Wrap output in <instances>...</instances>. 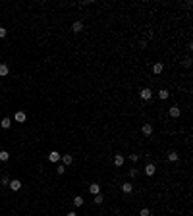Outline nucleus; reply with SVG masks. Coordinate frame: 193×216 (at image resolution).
I'll return each mask as SVG.
<instances>
[{"mask_svg": "<svg viewBox=\"0 0 193 216\" xmlns=\"http://www.w3.org/2000/svg\"><path fill=\"white\" fill-rule=\"evenodd\" d=\"M139 96H141L143 101H149V98L153 96V91H151V89H141V91H139Z\"/></svg>", "mask_w": 193, "mask_h": 216, "instance_id": "nucleus-1", "label": "nucleus"}, {"mask_svg": "<svg viewBox=\"0 0 193 216\" xmlns=\"http://www.w3.org/2000/svg\"><path fill=\"white\" fill-rule=\"evenodd\" d=\"M8 187H10L12 191H19L21 189V181H19V179H12V181L8 183Z\"/></svg>", "mask_w": 193, "mask_h": 216, "instance_id": "nucleus-2", "label": "nucleus"}, {"mask_svg": "<svg viewBox=\"0 0 193 216\" xmlns=\"http://www.w3.org/2000/svg\"><path fill=\"white\" fill-rule=\"evenodd\" d=\"M60 158H62V154H58V151H52V153H48V160H50V162H58Z\"/></svg>", "mask_w": 193, "mask_h": 216, "instance_id": "nucleus-3", "label": "nucleus"}, {"mask_svg": "<svg viewBox=\"0 0 193 216\" xmlns=\"http://www.w3.org/2000/svg\"><path fill=\"white\" fill-rule=\"evenodd\" d=\"M81 29H83V23H81V21H73V23H71V31L73 33H79Z\"/></svg>", "mask_w": 193, "mask_h": 216, "instance_id": "nucleus-4", "label": "nucleus"}, {"mask_svg": "<svg viewBox=\"0 0 193 216\" xmlns=\"http://www.w3.org/2000/svg\"><path fill=\"white\" fill-rule=\"evenodd\" d=\"M89 191L93 193V195H99V193H101V185H99V183H91L89 185Z\"/></svg>", "mask_w": 193, "mask_h": 216, "instance_id": "nucleus-5", "label": "nucleus"}, {"mask_svg": "<svg viewBox=\"0 0 193 216\" xmlns=\"http://www.w3.org/2000/svg\"><path fill=\"white\" fill-rule=\"evenodd\" d=\"M154 172H156L154 164H147L145 166V174H147V176H154Z\"/></svg>", "mask_w": 193, "mask_h": 216, "instance_id": "nucleus-6", "label": "nucleus"}, {"mask_svg": "<svg viewBox=\"0 0 193 216\" xmlns=\"http://www.w3.org/2000/svg\"><path fill=\"white\" fill-rule=\"evenodd\" d=\"M0 126L4 127V129H10V127H12V120H10V118H2Z\"/></svg>", "mask_w": 193, "mask_h": 216, "instance_id": "nucleus-7", "label": "nucleus"}, {"mask_svg": "<svg viewBox=\"0 0 193 216\" xmlns=\"http://www.w3.org/2000/svg\"><path fill=\"white\" fill-rule=\"evenodd\" d=\"M14 118H16V122H19V124H21V122H25V120H27L25 112H16V116H14Z\"/></svg>", "mask_w": 193, "mask_h": 216, "instance_id": "nucleus-8", "label": "nucleus"}, {"mask_svg": "<svg viewBox=\"0 0 193 216\" xmlns=\"http://www.w3.org/2000/svg\"><path fill=\"white\" fill-rule=\"evenodd\" d=\"M60 160L64 162V166H68V164H71V162H73V156H71V154H64Z\"/></svg>", "mask_w": 193, "mask_h": 216, "instance_id": "nucleus-9", "label": "nucleus"}, {"mask_svg": "<svg viewBox=\"0 0 193 216\" xmlns=\"http://www.w3.org/2000/svg\"><path fill=\"white\" fill-rule=\"evenodd\" d=\"M180 114H181V110H180L178 106H172V108H170V116H172V118H178Z\"/></svg>", "mask_w": 193, "mask_h": 216, "instance_id": "nucleus-10", "label": "nucleus"}, {"mask_svg": "<svg viewBox=\"0 0 193 216\" xmlns=\"http://www.w3.org/2000/svg\"><path fill=\"white\" fill-rule=\"evenodd\" d=\"M141 131H143V135H151L153 133V126H151V124H145Z\"/></svg>", "mask_w": 193, "mask_h": 216, "instance_id": "nucleus-11", "label": "nucleus"}, {"mask_svg": "<svg viewBox=\"0 0 193 216\" xmlns=\"http://www.w3.org/2000/svg\"><path fill=\"white\" fill-rule=\"evenodd\" d=\"M124 162H126V158H124L122 154H116V156H114V164L116 166H122Z\"/></svg>", "mask_w": 193, "mask_h": 216, "instance_id": "nucleus-12", "label": "nucleus"}, {"mask_svg": "<svg viewBox=\"0 0 193 216\" xmlns=\"http://www.w3.org/2000/svg\"><path fill=\"white\" fill-rule=\"evenodd\" d=\"M162 70H164V66H162V64H154V66H153V73H156V75L162 73Z\"/></svg>", "mask_w": 193, "mask_h": 216, "instance_id": "nucleus-13", "label": "nucleus"}, {"mask_svg": "<svg viewBox=\"0 0 193 216\" xmlns=\"http://www.w3.org/2000/svg\"><path fill=\"white\" fill-rule=\"evenodd\" d=\"M168 96H170V93H168L166 89H160V91H158V98H162V101H166Z\"/></svg>", "mask_w": 193, "mask_h": 216, "instance_id": "nucleus-14", "label": "nucleus"}, {"mask_svg": "<svg viewBox=\"0 0 193 216\" xmlns=\"http://www.w3.org/2000/svg\"><path fill=\"white\" fill-rule=\"evenodd\" d=\"M122 191H124V193H131V191H133V185H131V183H124L122 185Z\"/></svg>", "mask_w": 193, "mask_h": 216, "instance_id": "nucleus-15", "label": "nucleus"}, {"mask_svg": "<svg viewBox=\"0 0 193 216\" xmlns=\"http://www.w3.org/2000/svg\"><path fill=\"white\" fill-rule=\"evenodd\" d=\"M8 71H10V70H8V66H6V64H0V75H2V77L8 75Z\"/></svg>", "mask_w": 193, "mask_h": 216, "instance_id": "nucleus-16", "label": "nucleus"}, {"mask_svg": "<svg viewBox=\"0 0 193 216\" xmlns=\"http://www.w3.org/2000/svg\"><path fill=\"white\" fill-rule=\"evenodd\" d=\"M8 158H10V153H8V151H0V160H2V162H6Z\"/></svg>", "mask_w": 193, "mask_h": 216, "instance_id": "nucleus-17", "label": "nucleus"}, {"mask_svg": "<svg viewBox=\"0 0 193 216\" xmlns=\"http://www.w3.org/2000/svg\"><path fill=\"white\" fill-rule=\"evenodd\" d=\"M178 158H180V154H178V153H174V151H172V153H168V160H172V162H176Z\"/></svg>", "mask_w": 193, "mask_h": 216, "instance_id": "nucleus-18", "label": "nucleus"}, {"mask_svg": "<svg viewBox=\"0 0 193 216\" xmlns=\"http://www.w3.org/2000/svg\"><path fill=\"white\" fill-rule=\"evenodd\" d=\"M73 204H75V206H81V204H83V197H79V195L73 197Z\"/></svg>", "mask_w": 193, "mask_h": 216, "instance_id": "nucleus-19", "label": "nucleus"}, {"mask_svg": "<svg viewBox=\"0 0 193 216\" xmlns=\"http://www.w3.org/2000/svg\"><path fill=\"white\" fill-rule=\"evenodd\" d=\"M103 201H104V199H103V195H101V193H99V195H95V204H101Z\"/></svg>", "mask_w": 193, "mask_h": 216, "instance_id": "nucleus-20", "label": "nucleus"}, {"mask_svg": "<svg viewBox=\"0 0 193 216\" xmlns=\"http://www.w3.org/2000/svg\"><path fill=\"white\" fill-rule=\"evenodd\" d=\"M56 172H58V176H62V174L66 172V166H64V164H60V166H58V170H56Z\"/></svg>", "mask_w": 193, "mask_h": 216, "instance_id": "nucleus-21", "label": "nucleus"}, {"mask_svg": "<svg viewBox=\"0 0 193 216\" xmlns=\"http://www.w3.org/2000/svg\"><path fill=\"white\" fill-rule=\"evenodd\" d=\"M139 216H151V210H149V209H143L141 212H139Z\"/></svg>", "mask_w": 193, "mask_h": 216, "instance_id": "nucleus-22", "label": "nucleus"}, {"mask_svg": "<svg viewBox=\"0 0 193 216\" xmlns=\"http://www.w3.org/2000/svg\"><path fill=\"white\" fill-rule=\"evenodd\" d=\"M0 183H2V185H8V183H10V179H8L6 176H2V178H0Z\"/></svg>", "mask_w": 193, "mask_h": 216, "instance_id": "nucleus-23", "label": "nucleus"}, {"mask_svg": "<svg viewBox=\"0 0 193 216\" xmlns=\"http://www.w3.org/2000/svg\"><path fill=\"white\" fill-rule=\"evenodd\" d=\"M129 160H131V162H137V160H139V154H129Z\"/></svg>", "mask_w": 193, "mask_h": 216, "instance_id": "nucleus-24", "label": "nucleus"}, {"mask_svg": "<svg viewBox=\"0 0 193 216\" xmlns=\"http://www.w3.org/2000/svg\"><path fill=\"white\" fill-rule=\"evenodd\" d=\"M6 29H4V27H0V39H4V37H6Z\"/></svg>", "mask_w": 193, "mask_h": 216, "instance_id": "nucleus-25", "label": "nucleus"}, {"mask_svg": "<svg viewBox=\"0 0 193 216\" xmlns=\"http://www.w3.org/2000/svg\"><path fill=\"white\" fill-rule=\"evenodd\" d=\"M183 66L189 68V66H191V58H186V60H183Z\"/></svg>", "mask_w": 193, "mask_h": 216, "instance_id": "nucleus-26", "label": "nucleus"}, {"mask_svg": "<svg viewBox=\"0 0 193 216\" xmlns=\"http://www.w3.org/2000/svg\"><path fill=\"white\" fill-rule=\"evenodd\" d=\"M137 172H139V170H135V168H133V170H129V176H131V178H135V176H137Z\"/></svg>", "mask_w": 193, "mask_h": 216, "instance_id": "nucleus-27", "label": "nucleus"}, {"mask_svg": "<svg viewBox=\"0 0 193 216\" xmlns=\"http://www.w3.org/2000/svg\"><path fill=\"white\" fill-rule=\"evenodd\" d=\"M66 216H77V214H75V212H68Z\"/></svg>", "mask_w": 193, "mask_h": 216, "instance_id": "nucleus-28", "label": "nucleus"}]
</instances>
